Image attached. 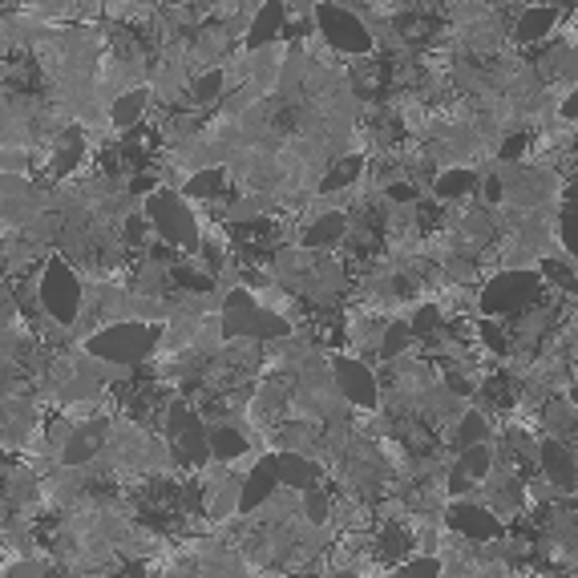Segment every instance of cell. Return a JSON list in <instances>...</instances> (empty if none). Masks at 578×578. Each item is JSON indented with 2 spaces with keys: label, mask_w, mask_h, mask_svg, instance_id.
Instances as JSON below:
<instances>
[{
  "label": "cell",
  "mask_w": 578,
  "mask_h": 578,
  "mask_svg": "<svg viewBox=\"0 0 578 578\" xmlns=\"http://www.w3.org/2000/svg\"><path fill=\"white\" fill-rule=\"evenodd\" d=\"M518 154H522V138H510L506 150H502V158H518Z\"/></svg>",
  "instance_id": "cell-34"
},
{
  "label": "cell",
  "mask_w": 578,
  "mask_h": 578,
  "mask_svg": "<svg viewBox=\"0 0 578 578\" xmlns=\"http://www.w3.org/2000/svg\"><path fill=\"white\" fill-rule=\"evenodd\" d=\"M316 21L320 33L332 49L340 53H372V33L360 25V17H352V9L340 5H316Z\"/></svg>",
  "instance_id": "cell-6"
},
{
  "label": "cell",
  "mask_w": 578,
  "mask_h": 578,
  "mask_svg": "<svg viewBox=\"0 0 578 578\" xmlns=\"http://www.w3.org/2000/svg\"><path fill=\"white\" fill-rule=\"evenodd\" d=\"M37 574H41V566H37V562H21V566H17L9 578H37Z\"/></svg>",
  "instance_id": "cell-32"
},
{
  "label": "cell",
  "mask_w": 578,
  "mask_h": 578,
  "mask_svg": "<svg viewBox=\"0 0 578 578\" xmlns=\"http://www.w3.org/2000/svg\"><path fill=\"white\" fill-rule=\"evenodd\" d=\"M566 203H570V207H578V182H570V186H566Z\"/></svg>",
  "instance_id": "cell-35"
},
{
  "label": "cell",
  "mask_w": 578,
  "mask_h": 578,
  "mask_svg": "<svg viewBox=\"0 0 578 578\" xmlns=\"http://www.w3.org/2000/svg\"><path fill=\"white\" fill-rule=\"evenodd\" d=\"M292 578H316V574H292Z\"/></svg>",
  "instance_id": "cell-38"
},
{
  "label": "cell",
  "mask_w": 578,
  "mask_h": 578,
  "mask_svg": "<svg viewBox=\"0 0 578 578\" xmlns=\"http://www.w3.org/2000/svg\"><path fill=\"white\" fill-rule=\"evenodd\" d=\"M332 384L340 389V397L356 409H372L380 401V384H376V372L356 360V356H336L332 360Z\"/></svg>",
  "instance_id": "cell-8"
},
{
  "label": "cell",
  "mask_w": 578,
  "mask_h": 578,
  "mask_svg": "<svg viewBox=\"0 0 578 578\" xmlns=\"http://www.w3.org/2000/svg\"><path fill=\"white\" fill-rule=\"evenodd\" d=\"M409 324H413V332H417V336H429V332L441 324V312H437L433 304H425V308H421V312H417Z\"/></svg>",
  "instance_id": "cell-28"
},
{
  "label": "cell",
  "mask_w": 578,
  "mask_h": 578,
  "mask_svg": "<svg viewBox=\"0 0 578 578\" xmlns=\"http://www.w3.org/2000/svg\"><path fill=\"white\" fill-rule=\"evenodd\" d=\"M243 453H247L243 429H231V425H215V429H211V457L235 461V457H243Z\"/></svg>",
  "instance_id": "cell-16"
},
{
  "label": "cell",
  "mask_w": 578,
  "mask_h": 578,
  "mask_svg": "<svg viewBox=\"0 0 578 578\" xmlns=\"http://www.w3.org/2000/svg\"><path fill=\"white\" fill-rule=\"evenodd\" d=\"M41 304L53 320L73 324L81 312V279L69 271L65 259H49L41 271Z\"/></svg>",
  "instance_id": "cell-5"
},
{
  "label": "cell",
  "mask_w": 578,
  "mask_h": 578,
  "mask_svg": "<svg viewBox=\"0 0 578 578\" xmlns=\"http://www.w3.org/2000/svg\"><path fill=\"white\" fill-rule=\"evenodd\" d=\"M227 170L223 166H215V170H199L195 178L186 182V199H215V195H223L227 190Z\"/></svg>",
  "instance_id": "cell-17"
},
{
  "label": "cell",
  "mask_w": 578,
  "mask_h": 578,
  "mask_svg": "<svg viewBox=\"0 0 578 578\" xmlns=\"http://www.w3.org/2000/svg\"><path fill=\"white\" fill-rule=\"evenodd\" d=\"M98 433H102V429H77V433L69 437V445L61 449V461H65V465L89 461V457H93V445H98Z\"/></svg>",
  "instance_id": "cell-19"
},
{
  "label": "cell",
  "mask_w": 578,
  "mask_h": 578,
  "mask_svg": "<svg viewBox=\"0 0 578 578\" xmlns=\"http://www.w3.org/2000/svg\"><path fill=\"white\" fill-rule=\"evenodd\" d=\"M340 235H344V215L332 211V215L316 219V223L304 231V243H308V247H332V243H340Z\"/></svg>",
  "instance_id": "cell-18"
},
{
  "label": "cell",
  "mask_w": 578,
  "mask_h": 578,
  "mask_svg": "<svg viewBox=\"0 0 578 578\" xmlns=\"http://www.w3.org/2000/svg\"><path fill=\"white\" fill-rule=\"evenodd\" d=\"M562 247L578 259V207H570V211H562Z\"/></svg>",
  "instance_id": "cell-26"
},
{
  "label": "cell",
  "mask_w": 578,
  "mask_h": 578,
  "mask_svg": "<svg viewBox=\"0 0 578 578\" xmlns=\"http://www.w3.org/2000/svg\"><path fill=\"white\" fill-rule=\"evenodd\" d=\"M538 292H542V271H502L486 283V292H481V312L486 316L522 312L538 300Z\"/></svg>",
  "instance_id": "cell-4"
},
{
  "label": "cell",
  "mask_w": 578,
  "mask_h": 578,
  "mask_svg": "<svg viewBox=\"0 0 578 578\" xmlns=\"http://www.w3.org/2000/svg\"><path fill=\"white\" fill-rule=\"evenodd\" d=\"M158 344V328L154 324H142V320H118V324H106L102 332H93L85 340L89 356H98L106 364H142Z\"/></svg>",
  "instance_id": "cell-1"
},
{
  "label": "cell",
  "mask_w": 578,
  "mask_h": 578,
  "mask_svg": "<svg viewBox=\"0 0 578 578\" xmlns=\"http://www.w3.org/2000/svg\"><path fill=\"white\" fill-rule=\"evenodd\" d=\"M441 574V562L437 558H413V562H405V566H397V574L393 578H437Z\"/></svg>",
  "instance_id": "cell-25"
},
{
  "label": "cell",
  "mask_w": 578,
  "mask_h": 578,
  "mask_svg": "<svg viewBox=\"0 0 578 578\" xmlns=\"http://www.w3.org/2000/svg\"><path fill=\"white\" fill-rule=\"evenodd\" d=\"M566 118H578V93H574V98L566 102Z\"/></svg>",
  "instance_id": "cell-36"
},
{
  "label": "cell",
  "mask_w": 578,
  "mask_h": 578,
  "mask_svg": "<svg viewBox=\"0 0 578 578\" xmlns=\"http://www.w3.org/2000/svg\"><path fill=\"white\" fill-rule=\"evenodd\" d=\"M283 13H287V5H263V9L255 13L251 33H247V49H263V45H271V41L279 37V29H283Z\"/></svg>",
  "instance_id": "cell-14"
},
{
  "label": "cell",
  "mask_w": 578,
  "mask_h": 578,
  "mask_svg": "<svg viewBox=\"0 0 578 578\" xmlns=\"http://www.w3.org/2000/svg\"><path fill=\"white\" fill-rule=\"evenodd\" d=\"M554 287H566V292H578V275H574V267L570 263H562V259H542V267H538Z\"/></svg>",
  "instance_id": "cell-24"
},
{
  "label": "cell",
  "mask_w": 578,
  "mask_h": 578,
  "mask_svg": "<svg viewBox=\"0 0 578 578\" xmlns=\"http://www.w3.org/2000/svg\"><path fill=\"white\" fill-rule=\"evenodd\" d=\"M570 405H574V409H578V389H574V393H570Z\"/></svg>",
  "instance_id": "cell-37"
},
{
  "label": "cell",
  "mask_w": 578,
  "mask_h": 578,
  "mask_svg": "<svg viewBox=\"0 0 578 578\" xmlns=\"http://www.w3.org/2000/svg\"><path fill=\"white\" fill-rule=\"evenodd\" d=\"M287 332V320L275 316L271 308H259L251 292H231L227 304H223V336L231 340H283Z\"/></svg>",
  "instance_id": "cell-2"
},
{
  "label": "cell",
  "mask_w": 578,
  "mask_h": 578,
  "mask_svg": "<svg viewBox=\"0 0 578 578\" xmlns=\"http://www.w3.org/2000/svg\"><path fill=\"white\" fill-rule=\"evenodd\" d=\"M445 518H449V526H453L457 534H465L469 542H494V538H502V518L490 514L486 506H477V502H453Z\"/></svg>",
  "instance_id": "cell-9"
},
{
  "label": "cell",
  "mask_w": 578,
  "mask_h": 578,
  "mask_svg": "<svg viewBox=\"0 0 578 578\" xmlns=\"http://www.w3.org/2000/svg\"><path fill=\"white\" fill-rule=\"evenodd\" d=\"M554 25H558V9H554V5H534V9H522L514 37H518L522 45H530V41H542Z\"/></svg>",
  "instance_id": "cell-13"
},
{
  "label": "cell",
  "mask_w": 578,
  "mask_h": 578,
  "mask_svg": "<svg viewBox=\"0 0 578 578\" xmlns=\"http://www.w3.org/2000/svg\"><path fill=\"white\" fill-rule=\"evenodd\" d=\"M146 215H150L154 231L162 235V243H170V247H178V251L199 247L195 211H190L186 199H178L174 190H154V195L146 199Z\"/></svg>",
  "instance_id": "cell-3"
},
{
  "label": "cell",
  "mask_w": 578,
  "mask_h": 578,
  "mask_svg": "<svg viewBox=\"0 0 578 578\" xmlns=\"http://www.w3.org/2000/svg\"><path fill=\"white\" fill-rule=\"evenodd\" d=\"M304 514H308L312 522H324V518H328V498H324L320 490H312L308 502H304Z\"/></svg>",
  "instance_id": "cell-29"
},
{
  "label": "cell",
  "mask_w": 578,
  "mask_h": 578,
  "mask_svg": "<svg viewBox=\"0 0 578 578\" xmlns=\"http://www.w3.org/2000/svg\"><path fill=\"white\" fill-rule=\"evenodd\" d=\"M481 336H486V344H490L494 352H502V348H506V332H502L494 320H486V324H481Z\"/></svg>",
  "instance_id": "cell-31"
},
{
  "label": "cell",
  "mask_w": 578,
  "mask_h": 578,
  "mask_svg": "<svg viewBox=\"0 0 578 578\" xmlns=\"http://www.w3.org/2000/svg\"><path fill=\"white\" fill-rule=\"evenodd\" d=\"M473 182L477 178L469 170H449L433 182V190H437V199H457V195H465V190H473Z\"/></svg>",
  "instance_id": "cell-23"
},
{
  "label": "cell",
  "mask_w": 578,
  "mask_h": 578,
  "mask_svg": "<svg viewBox=\"0 0 578 578\" xmlns=\"http://www.w3.org/2000/svg\"><path fill=\"white\" fill-rule=\"evenodd\" d=\"M413 195H417V190H413L409 182H401V186H393V199H397V203H405V199H413Z\"/></svg>",
  "instance_id": "cell-33"
},
{
  "label": "cell",
  "mask_w": 578,
  "mask_h": 578,
  "mask_svg": "<svg viewBox=\"0 0 578 578\" xmlns=\"http://www.w3.org/2000/svg\"><path fill=\"white\" fill-rule=\"evenodd\" d=\"M538 469L546 473V481H554L558 490H574L578 486V461L562 441H542L538 445Z\"/></svg>",
  "instance_id": "cell-11"
},
{
  "label": "cell",
  "mask_w": 578,
  "mask_h": 578,
  "mask_svg": "<svg viewBox=\"0 0 578 578\" xmlns=\"http://www.w3.org/2000/svg\"><path fill=\"white\" fill-rule=\"evenodd\" d=\"M146 106H150V93H146V89H134V93H126V98H118V102L110 106L114 130H130V126L146 114Z\"/></svg>",
  "instance_id": "cell-15"
},
{
  "label": "cell",
  "mask_w": 578,
  "mask_h": 578,
  "mask_svg": "<svg viewBox=\"0 0 578 578\" xmlns=\"http://www.w3.org/2000/svg\"><path fill=\"white\" fill-rule=\"evenodd\" d=\"M486 417H481L477 409H469L465 417H461V425H457V449L465 453V449H477L481 441H486Z\"/></svg>",
  "instance_id": "cell-20"
},
{
  "label": "cell",
  "mask_w": 578,
  "mask_h": 578,
  "mask_svg": "<svg viewBox=\"0 0 578 578\" xmlns=\"http://www.w3.org/2000/svg\"><path fill=\"white\" fill-rule=\"evenodd\" d=\"M417 340V332H413V324H389L384 328V344H380V356H389V360H397L409 344Z\"/></svg>",
  "instance_id": "cell-22"
},
{
  "label": "cell",
  "mask_w": 578,
  "mask_h": 578,
  "mask_svg": "<svg viewBox=\"0 0 578 578\" xmlns=\"http://www.w3.org/2000/svg\"><path fill=\"white\" fill-rule=\"evenodd\" d=\"M490 461H494V457H490V449H486V445H477V449H465V453L457 457V465H453V469H457V473H465L469 481H481V477L490 473Z\"/></svg>",
  "instance_id": "cell-21"
},
{
  "label": "cell",
  "mask_w": 578,
  "mask_h": 578,
  "mask_svg": "<svg viewBox=\"0 0 578 578\" xmlns=\"http://www.w3.org/2000/svg\"><path fill=\"white\" fill-rule=\"evenodd\" d=\"M166 437L174 441V453L182 461H207L211 457V433H207V425L190 413L182 401H174L170 413H166Z\"/></svg>",
  "instance_id": "cell-7"
},
{
  "label": "cell",
  "mask_w": 578,
  "mask_h": 578,
  "mask_svg": "<svg viewBox=\"0 0 578 578\" xmlns=\"http://www.w3.org/2000/svg\"><path fill=\"white\" fill-rule=\"evenodd\" d=\"M279 481L287 490H300V494H312L316 490V481H320V469L304 457V453H296V449H283L279 453Z\"/></svg>",
  "instance_id": "cell-12"
},
{
  "label": "cell",
  "mask_w": 578,
  "mask_h": 578,
  "mask_svg": "<svg viewBox=\"0 0 578 578\" xmlns=\"http://www.w3.org/2000/svg\"><path fill=\"white\" fill-rule=\"evenodd\" d=\"M360 170V158H344L328 178H324V190H336V186H348L352 182V174Z\"/></svg>",
  "instance_id": "cell-27"
},
{
  "label": "cell",
  "mask_w": 578,
  "mask_h": 578,
  "mask_svg": "<svg viewBox=\"0 0 578 578\" xmlns=\"http://www.w3.org/2000/svg\"><path fill=\"white\" fill-rule=\"evenodd\" d=\"M275 486H283V481H279V453H271V457L255 461V469L247 473V481H243V490H239V510H243V514L259 510L263 502H271Z\"/></svg>",
  "instance_id": "cell-10"
},
{
  "label": "cell",
  "mask_w": 578,
  "mask_h": 578,
  "mask_svg": "<svg viewBox=\"0 0 578 578\" xmlns=\"http://www.w3.org/2000/svg\"><path fill=\"white\" fill-rule=\"evenodd\" d=\"M219 89H223V77L219 73H207V77H199V85H195V98H219Z\"/></svg>",
  "instance_id": "cell-30"
}]
</instances>
